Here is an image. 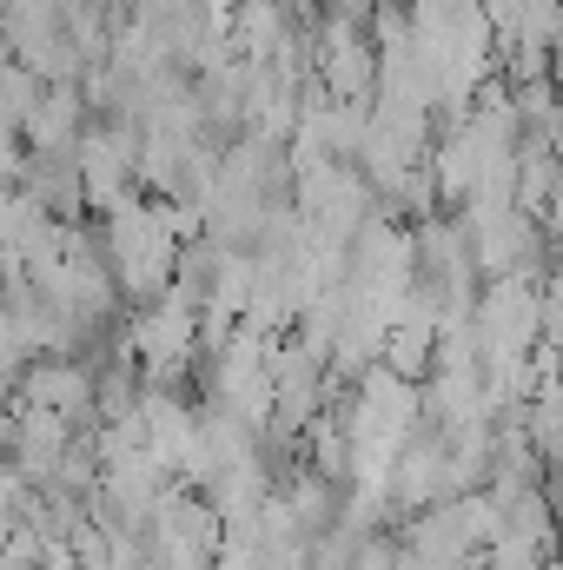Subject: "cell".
Returning a JSON list of instances; mask_svg holds the SVG:
<instances>
[]
</instances>
